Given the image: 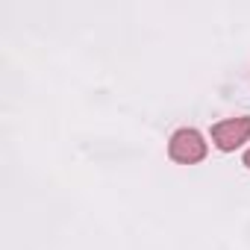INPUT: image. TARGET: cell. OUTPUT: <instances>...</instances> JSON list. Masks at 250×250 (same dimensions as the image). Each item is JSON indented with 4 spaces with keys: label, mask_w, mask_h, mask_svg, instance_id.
Segmentation results:
<instances>
[{
    "label": "cell",
    "mask_w": 250,
    "mask_h": 250,
    "mask_svg": "<svg viewBox=\"0 0 250 250\" xmlns=\"http://www.w3.org/2000/svg\"><path fill=\"white\" fill-rule=\"evenodd\" d=\"M206 153H209V145L200 136V130H194V127L177 130L168 142V156L180 165H197L206 159Z\"/></svg>",
    "instance_id": "obj_1"
},
{
    "label": "cell",
    "mask_w": 250,
    "mask_h": 250,
    "mask_svg": "<svg viewBox=\"0 0 250 250\" xmlns=\"http://www.w3.org/2000/svg\"><path fill=\"white\" fill-rule=\"evenodd\" d=\"M212 145L221 153H232L238 150L244 142H250V115H238V118H224L218 124H212Z\"/></svg>",
    "instance_id": "obj_2"
},
{
    "label": "cell",
    "mask_w": 250,
    "mask_h": 250,
    "mask_svg": "<svg viewBox=\"0 0 250 250\" xmlns=\"http://www.w3.org/2000/svg\"><path fill=\"white\" fill-rule=\"evenodd\" d=\"M241 162H244V168H250V147L244 150V159H241Z\"/></svg>",
    "instance_id": "obj_3"
}]
</instances>
